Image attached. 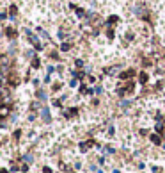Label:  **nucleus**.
<instances>
[{
  "label": "nucleus",
  "mask_w": 165,
  "mask_h": 173,
  "mask_svg": "<svg viewBox=\"0 0 165 173\" xmlns=\"http://www.w3.org/2000/svg\"><path fill=\"white\" fill-rule=\"evenodd\" d=\"M0 173H7V171H0Z\"/></svg>",
  "instance_id": "6"
},
{
  "label": "nucleus",
  "mask_w": 165,
  "mask_h": 173,
  "mask_svg": "<svg viewBox=\"0 0 165 173\" xmlns=\"http://www.w3.org/2000/svg\"><path fill=\"white\" fill-rule=\"evenodd\" d=\"M147 80V77H146V73H142V75H140V82H146Z\"/></svg>",
  "instance_id": "4"
},
{
  "label": "nucleus",
  "mask_w": 165,
  "mask_h": 173,
  "mask_svg": "<svg viewBox=\"0 0 165 173\" xmlns=\"http://www.w3.org/2000/svg\"><path fill=\"white\" fill-rule=\"evenodd\" d=\"M7 112H9V109H7V107H0V116H5Z\"/></svg>",
  "instance_id": "1"
},
{
  "label": "nucleus",
  "mask_w": 165,
  "mask_h": 173,
  "mask_svg": "<svg viewBox=\"0 0 165 173\" xmlns=\"http://www.w3.org/2000/svg\"><path fill=\"white\" fill-rule=\"evenodd\" d=\"M0 95H2V86H0Z\"/></svg>",
  "instance_id": "5"
},
{
  "label": "nucleus",
  "mask_w": 165,
  "mask_h": 173,
  "mask_svg": "<svg viewBox=\"0 0 165 173\" xmlns=\"http://www.w3.org/2000/svg\"><path fill=\"white\" fill-rule=\"evenodd\" d=\"M60 48H62V50H69V48H71V47H69L68 43H64V45H60Z\"/></svg>",
  "instance_id": "2"
},
{
  "label": "nucleus",
  "mask_w": 165,
  "mask_h": 173,
  "mask_svg": "<svg viewBox=\"0 0 165 173\" xmlns=\"http://www.w3.org/2000/svg\"><path fill=\"white\" fill-rule=\"evenodd\" d=\"M151 139H153V143H160V137L158 136H151Z\"/></svg>",
  "instance_id": "3"
}]
</instances>
